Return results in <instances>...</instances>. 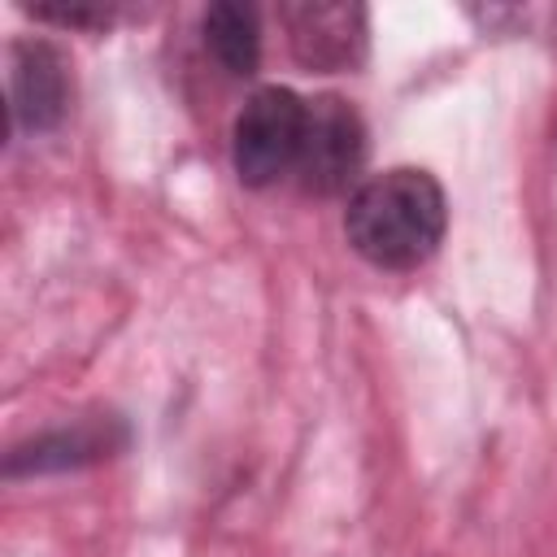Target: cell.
I'll list each match as a JSON object with an SVG mask.
<instances>
[{
    "instance_id": "8",
    "label": "cell",
    "mask_w": 557,
    "mask_h": 557,
    "mask_svg": "<svg viewBox=\"0 0 557 557\" xmlns=\"http://www.w3.org/2000/svg\"><path fill=\"white\" fill-rule=\"evenodd\" d=\"M35 17H44V22H57V26H109V9H52V4H44V9H30Z\"/></svg>"
},
{
    "instance_id": "5",
    "label": "cell",
    "mask_w": 557,
    "mask_h": 557,
    "mask_svg": "<svg viewBox=\"0 0 557 557\" xmlns=\"http://www.w3.org/2000/svg\"><path fill=\"white\" fill-rule=\"evenodd\" d=\"M292 57L305 70L339 74L366 57V9L361 4H287L283 9Z\"/></svg>"
},
{
    "instance_id": "3",
    "label": "cell",
    "mask_w": 557,
    "mask_h": 557,
    "mask_svg": "<svg viewBox=\"0 0 557 557\" xmlns=\"http://www.w3.org/2000/svg\"><path fill=\"white\" fill-rule=\"evenodd\" d=\"M366 165V122L361 113L339 100V96H318L309 100V122H305V144H300V187L313 196H335L348 183H357Z\"/></svg>"
},
{
    "instance_id": "4",
    "label": "cell",
    "mask_w": 557,
    "mask_h": 557,
    "mask_svg": "<svg viewBox=\"0 0 557 557\" xmlns=\"http://www.w3.org/2000/svg\"><path fill=\"white\" fill-rule=\"evenodd\" d=\"M70 65L48 39H17L9 52V113L22 131H52L70 113Z\"/></svg>"
},
{
    "instance_id": "6",
    "label": "cell",
    "mask_w": 557,
    "mask_h": 557,
    "mask_svg": "<svg viewBox=\"0 0 557 557\" xmlns=\"http://www.w3.org/2000/svg\"><path fill=\"white\" fill-rule=\"evenodd\" d=\"M131 444V426L117 413H96L83 418L74 426L61 431H44L26 444H17L4 461V474H48V470H78V466H96L109 461L113 453H122Z\"/></svg>"
},
{
    "instance_id": "2",
    "label": "cell",
    "mask_w": 557,
    "mask_h": 557,
    "mask_svg": "<svg viewBox=\"0 0 557 557\" xmlns=\"http://www.w3.org/2000/svg\"><path fill=\"white\" fill-rule=\"evenodd\" d=\"M305 122H309V100H300L292 87L252 91L231 131V161L239 183L270 187L283 174H292L300 161Z\"/></svg>"
},
{
    "instance_id": "1",
    "label": "cell",
    "mask_w": 557,
    "mask_h": 557,
    "mask_svg": "<svg viewBox=\"0 0 557 557\" xmlns=\"http://www.w3.org/2000/svg\"><path fill=\"white\" fill-rule=\"evenodd\" d=\"M448 226L444 187L413 165L383 170L366 178L344 209V235L357 257L379 270H413L422 265Z\"/></svg>"
},
{
    "instance_id": "7",
    "label": "cell",
    "mask_w": 557,
    "mask_h": 557,
    "mask_svg": "<svg viewBox=\"0 0 557 557\" xmlns=\"http://www.w3.org/2000/svg\"><path fill=\"white\" fill-rule=\"evenodd\" d=\"M200 35H205L209 57L226 74H235V78L257 74V65H261V17H257L252 4H235V0L209 4L205 17H200Z\"/></svg>"
}]
</instances>
